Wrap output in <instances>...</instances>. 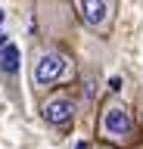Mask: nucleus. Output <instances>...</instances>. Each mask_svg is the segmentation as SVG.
I'll return each instance as SVG.
<instances>
[{
    "label": "nucleus",
    "mask_w": 143,
    "mask_h": 149,
    "mask_svg": "<svg viewBox=\"0 0 143 149\" xmlns=\"http://www.w3.org/2000/svg\"><path fill=\"white\" fill-rule=\"evenodd\" d=\"M134 112H137V118H140V127H143V84H140V90H137V106H134Z\"/></svg>",
    "instance_id": "423d86ee"
},
{
    "label": "nucleus",
    "mask_w": 143,
    "mask_h": 149,
    "mask_svg": "<svg viewBox=\"0 0 143 149\" xmlns=\"http://www.w3.org/2000/svg\"><path fill=\"white\" fill-rule=\"evenodd\" d=\"M93 149H118V146H109V143H100V140H96V143H93Z\"/></svg>",
    "instance_id": "0eeeda50"
},
{
    "label": "nucleus",
    "mask_w": 143,
    "mask_h": 149,
    "mask_svg": "<svg viewBox=\"0 0 143 149\" xmlns=\"http://www.w3.org/2000/svg\"><path fill=\"white\" fill-rule=\"evenodd\" d=\"M118 3L121 0H72L78 25L96 37H109L115 31V19H118Z\"/></svg>",
    "instance_id": "20e7f679"
},
{
    "label": "nucleus",
    "mask_w": 143,
    "mask_h": 149,
    "mask_svg": "<svg viewBox=\"0 0 143 149\" xmlns=\"http://www.w3.org/2000/svg\"><path fill=\"white\" fill-rule=\"evenodd\" d=\"M38 112H40V121H44L47 127L66 130V127H72L75 118H78V96L68 90V87H53V90L40 93Z\"/></svg>",
    "instance_id": "39448f33"
},
{
    "label": "nucleus",
    "mask_w": 143,
    "mask_h": 149,
    "mask_svg": "<svg viewBox=\"0 0 143 149\" xmlns=\"http://www.w3.org/2000/svg\"><path fill=\"white\" fill-rule=\"evenodd\" d=\"M140 118L118 93H109L96 112V140L118 149H131L140 140Z\"/></svg>",
    "instance_id": "f03ea898"
},
{
    "label": "nucleus",
    "mask_w": 143,
    "mask_h": 149,
    "mask_svg": "<svg viewBox=\"0 0 143 149\" xmlns=\"http://www.w3.org/2000/svg\"><path fill=\"white\" fill-rule=\"evenodd\" d=\"M78 78V59L62 44H44L34 50L28 62V81L38 93H47L53 87H68Z\"/></svg>",
    "instance_id": "f257e3e1"
},
{
    "label": "nucleus",
    "mask_w": 143,
    "mask_h": 149,
    "mask_svg": "<svg viewBox=\"0 0 143 149\" xmlns=\"http://www.w3.org/2000/svg\"><path fill=\"white\" fill-rule=\"evenodd\" d=\"M34 19L47 44H62L78 25L72 0H34Z\"/></svg>",
    "instance_id": "7ed1b4c3"
}]
</instances>
